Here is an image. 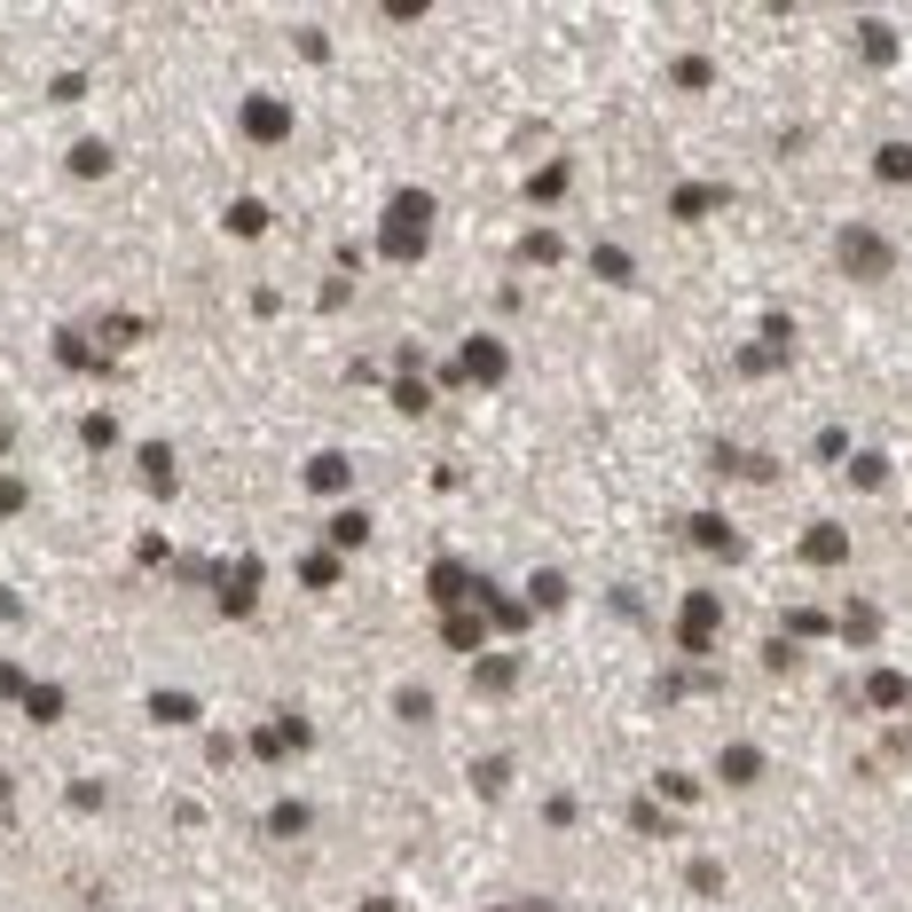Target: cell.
Wrapping results in <instances>:
<instances>
[{
  "mask_svg": "<svg viewBox=\"0 0 912 912\" xmlns=\"http://www.w3.org/2000/svg\"><path fill=\"white\" fill-rule=\"evenodd\" d=\"M881 181H912V150H904V142L881 150Z\"/></svg>",
  "mask_w": 912,
  "mask_h": 912,
  "instance_id": "1",
  "label": "cell"
}]
</instances>
